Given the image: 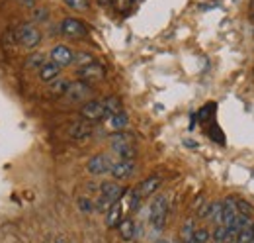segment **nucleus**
Returning a JSON list of instances; mask_svg holds the SVG:
<instances>
[{
    "label": "nucleus",
    "instance_id": "38",
    "mask_svg": "<svg viewBox=\"0 0 254 243\" xmlns=\"http://www.w3.org/2000/svg\"><path fill=\"white\" fill-rule=\"evenodd\" d=\"M213 243H215V242H213Z\"/></svg>",
    "mask_w": 254,
    "mask_h": 243
},
{
    "label": "nucleus",
    "instance_id": "9",
    "mask_svg": "<svg viewBox=\"0 0 254 243\" xmlns=\"http://www.w3.org/2000/svg\"><path fill=\"white\" fill-rule=\"evenodd\" d=\"M162 184V179H160L159 175H153V177H149V179H145V181H141L133 190L141 196V200L143 198H147V196H153L157 190H159V186Z\"/></svg>",
    "mask_w": 254,
    "mask_h": 243
},
{
    "label": "nucleus",
    "instance_id": "18",
    "mask_svg": "<svg viewBox=\"0 0 254 243\" xmlns=\"http://www.w3.org/2000/svg\"><path fill=\"white\" fill-rule=\"evenodd\" d=\"M249 224H251V218H249V216L237 214V218L227 226V230H229V234H231V236H235V238H237V234H239L243 228H247Z\"/></svg>",
    "mask_w": 254,
    "mask_h": 243
},
{
    "label": "nucleus",
    "instance_id": "8",
    "mask_svg": "<svg viewBox=\"0 0 254 243\" xmlns=\"http://www.w3.org/2000/svg\"><path fill=\"white\" fill-rule=\"evenodd\" d=\"M76 75H78V79L80 81H84V83H94V81H100V79H104V75H106V71H104V67L100 65V63H90V65H86V67H80L78 71H76Z\"/></svg>",
    "mask_w": 254,
    "mask_h": 243
},
{
    "label": "nucleus",
    "instance_id": "10",
    "mask_svg": "<svg viewBox=\"0 0 254 243\" xmlns=\"http://www.w3.org/2000/svg\"><path fill=\"white\" fill-rule=\"evenodd\" d=\"M92 131H94V127H92L90 122L80 120V122H74V123L68 127V137H72V139H76V141H82V139L92 137Z\"/></svg>",
    "mask_w": 254,
    "mask_h": 243
},
{
    "label": "nucleus",
    "instance_id": "4",
    "mask_svg": "<svg viewBox=\"0 0 254 243\" xmlns=\"http://www.w3.org/2000/svg\"><path fill=\"white\" fill-rule=\"evenodd\" d=\"M112 165H114V161H112L110 155H106V153H98V155H94V157L88 159V163H86V171H88L90 175L102 177V175H108V173L112 171Z\"/></svg>",
    "mask_w": 254,
    "mask_h": 243
},
{
    "label": "nucleus",
    "instance_id": "37",
    "mask_svg": "<svg viewBox=\"0 0 254 243\" xmlns=\"http://www.w3.org/2000/svg\"><path fill=\"white\" fill-rule=\"evenodd\" d=\"M129 2H137V0H129Z\"/></svg>",
    "mask_w": 254,
    "mask_h": 243
},
{
    "label": "nucleus",
    "instance_id": "15",
    "mask_svg": "<svg viewBox=\"0 0 254 243\" xmlns=\"http://www.w3.org/2000/svg\"><path fill=\"white\" fill-rule=\"evenodd\" d=\"M118 232H120V236H122V240H124V242H131V240L135 238V234H137L135 222H133L131 218L122 220V222H120V226H118Z\"/></svg>",
    "mask_w": 254,
    "mask_h": 243
},
{
    "label": "nucleus",
    "instance_id": "17",
    "mask_svg": "<svg viewBox=\"0 0 254 243\" xmlns=\"http://www.w3.org/2000/svg\"><path fill=\"white\" fill-rule=\"evenodd\" d=\"M211 238H213V242L215 243H235V236H231L229 234V230H227V226H215V230H213V234H211Z\"/></svg>",
    "mask_w": 254,
    "mask_h": 243
},
{
    "label": "nucleus",
    "instance_id": "7",
    "mask_svg": "<svg viewBox=\"0 0 254 243\" xmlns=\"http://www.w3.org/2000/svg\"><path fill=\"white\" fill-rule=\"evenodd\" d=\"M133 173H135V161H131V159L114 161L112 171H110V175H112L116 181H126V179H129Z\"/></svg>",
    "mask_w": 254,
    "mask_h": 243
},
{
    "label": "nucleus",
    "instance_id": "26",
    "mask_svg": "<svg viewBox=\"0 0 254 243\" xmlns=\"http://www.w3.org/2000/svg\"><path fill=\"white\" fill-rule=\"evenodd\" d=\"M78 210H80L82 214H92V212H96L94 200H90L88 196H80V198H78Z\"/></svg>",
    "mask_w": 254,
    "mask_h": 243
},
{
    "label": "nucleus",
    "instance_id": "19",
    "mask_svg": "<svg viewBox=\"0 0 254 243\" xmlns=\"http://www.w3.org/2000/svg\"><path fill=\"white\" fill-rule=\"evenodd\" d=\"M127 123H129V118H127L126 112H118V114H114L112 118H108V125H110L114 131H124L127 127Z\"/></svg>",
    "mask_w": 254,
    "mask_h": 243
},
{
    "label": "nucleus",
    "instance_id": "16",
    "mask_svg": "<svg viewBox=\"0 0 254 243\" xmlns=\"http://www.w3.org/2000/svg\"><path fill=\"white\" fill-rule=\"evenodd\" d=\"M112 149L114 153H118V157L120 159H135V155H137V149H135V145L133 143H112Z\"/></svg>",
    "mask_w": 254,
    "mask_h": 243
},
{
    "label": "nucleus",
    "instance_id": "34",
    "mask_svg": "<svg viewBox=\"0 0 254 243\" xmlns=\"http://www.w3.org/2000/svg\"><path fill=\"white\" fill-rule=\"evenodd\" d=\"M157 243H170V242H166V240H159Z\"/></svg>",
    "mask_w": 254,
    "mask_h": 243
},
{
    "label": "nucleus",
    "instance_id": "1",
    "mask_svg": "<svg viewBox=\"0 0 254 243\" xmlns=\"http://www.w3.org/2000/svg\"><path fill=\"white\" fill-rule=\"evenodd\" d=\"M166 216H168V196H164V194L155 196L151 202V208H149V224L155 232L164 230Z\"/></svg>",
    "mask_w": 254,
    "mask_h": 243
},
{
    "label": "nucleus",
    "instance_id": "12",
    "mask_svg": "<svg viewBox=\"0 0 254 243\" xmlns=\"http://www.w3.org/2000/svg\"><path fill=\"white\" fill-rule=\"evenodd\" d=\"M37 73H39V79H41L43 83H53L55 79H59V75H61V67H59L57 63H53V61H47Z\"/></svg>",
    "mask_w": 254,
    "mask_h": 243
},
{
    "label": "nucleus",
    "instance_id": "24",
    "mask_svg": "<svg viewBox=\"0 0 254 243\" xmlns=\"http://www.w3.org/2000/svg\"><path fill=\"white\" fill-rule=\"evenodd\" d=\"M235 204H237L239 214H243V216H249V218H251L254 214V206L251 202H247L245 198H237V196H235Z\"/></svg>",
    "mask_w": 254,
    "mask_h": 243
},
{
    "label": "nucleus",
    "instance_id": "20",
    "mask_svg": "<svg viewBox=\"0 0 254 243\" xmlns=\"http://www.w3.org/2000/svg\"><path fill=\"white\" fill-rule=\"evenodd\" d=\"M102 104H104V108H106L108 118H112V116L118 114V112H124V110H122V100H120L118 96H108L106 100H102Z\"/></svg>",
    "mask_w": 254,
    "mask_h": 243
},
{
    "label": "nucleus",
    "instance_id": "5",
    "mask_svg": "<svg viewBox=\"0 0 254 243\" xmlns=\"http://www.w3.org/2000/svg\"><path fill=\"white\" fill-rule=\"evenodd\" d=\"M64 96H66L70 102H88L90 96H92V89H90L88 83L76 81V83H70V85H68Z\"/></svg>",
    "mask_w": 254,
    "mask_h": 243
},
{
    "label": "nucleus",
    "instance_id": "25",
    "mask_svg": "<svg viewBox=\"0 0 254 243\" xmlns=\"http://www.w3.org/2000/svg\"><path fill=\"white\" fill-rule=\"evenodd\" d=\"M193 232H195V222H193V218H188L184 222V226H182V240H184V243L190 242L193 238Z\"/></svg>",
    "mask_w": 254,
    "mask_h": 243
},
{
    "label": "nucleus",
    "instance_id": "33",
    "mask_svg": "<svg viewBox=\"0 0 254 243\" xmlns=\"http://www.w3.org/2000/svg\"><path fill=\"white\" fill-rule=\"evenodd\" d=\"M22 2H24V4H30V6L33 4V0H22Z\"/></svg>",
    "mask_w": 254,
    "mask_h": 243
},
{
    "label": "nucleus",
    "instance_id": "36",
    "mask_svg": "<svg viewBox=\"0 0 254 243\" xmlns=\"http://www.w3.org/2000/svg\"><path fill=\"white\" fill-rule=\"evenodd\" d=\"M122 2H124V0H118V4H122Z\"/></svg>",
    "mask_w": 254,
    "mask_h": 243
},
{
    "label": "nucleus",
    "instance_id": "39",
    "mask_svg": "<svg viewBox=\"0 0 254 243\" xmlns=\"http://www.w3.org/2000/svg\"><path fill=\"white\" fill-rule=\"evenodd\" d=\"M253 243H254V242H253Z\"/></svg>",
    "mask_w": 254,
    "mask_h": 243
},
{
    "label": "nucleus",
    "instance_id": "3",
    "mask_svg": "<svg viewBox=\"0 0 254 243\" xmlns=\"http://www.w3.org/2000/svg\"><path fill=\"white\" fill-rule=\"evenodd\" d=\"M80 116L86 122H90V123L108 120V114H106V108H104L102 100H88V102H84V106L80 108Z\"/></svg>",
    "mask_w": 254,
    "mask_h": 243
},
{
    "label": "nucleus",
    "instance_id": "14",
    "mask_svg": "<svg viewBox=\"0 0 254 243\" xmlns=\"http://www.w3.org/2000/svg\"><path fill=\"white\" fill-rule=\"evenodd\" d=\"M122 216H124V202H116L108 212H106V226L108 228H118L120 222H122Z\"/></svg>",
    "mask_w": 254,
    "mask_h": 243
},
{
    "label": "nucleus",
    "instance_id": "28",
    "mask_svg": "<svg viewBox=\"0 0 254 243\" xmlns=\"http://www.w3.org/2000/svg\"><path fill=\"white\" fill-rule=\"evenodd\" d=\"M72 63H76L78 69H80V67H86V65L94 63V57L90 53H86V51H80V53H74V61Z\"/></svg>",
    "mask_w": 254,
    "mask_h": 243
},
{
    "label": "nucleus",
    "instance_id": "35",
    "mask_svg": "<svg viewBox=\"0 0 254 243\" xmlns=\"http://www.w3.org/2000/svg\"><path fill=\"white\" fill-rule=\"evenodd\" d=\"M55 243H64V242H63V240H57V242H55Z\"/></svg>",
    "mask_w": 254,
    "mask_h": 243
},
{
    "label": "nucleus",
    "instance_id": "2",
    "mask_svg": "<svg viewBox=\"0 0 254 243\" xmlns=\"http://www.w3.org/2000/svg\"><path fill=\"white\" fill-rule=\"evenodd\" d=\"M14 35H16V43H20L22 47L26 49H35L41 41H43V35L41 31L37 30L33 24H20L16 30H14Z\"/></svg>",
    "mask_w": 254,
    "mask_h": 243
},
{
    "label": "nucleus",
    "instance_id": "23",
    "mask_svg": "<svg viewBox=\"0 0 254 243\" xmlns=\"http://www.w3.org/2000/svg\"><path fill=\"white\" fill-rule=\"evenodd\" d=\"M253 242H254V224H249L247 228H243L237 234L235 243H253Z\"/></svg>",
    "mask_w": 254,
    "mask_h": 243
},
{
    "label": "nucleus",
    "instance_id": "32",
    "mask_svg": "<svg viewBox=\"0 0 254 243\" xmlns=\"http://www.w3.org/2000/svg\"><path fill=\"white\" fill-rule=\"evenodd\" d=\"M110 2H112V0H98V4H100V6H108Z\"/></svg>",
    "mask_w": 254,
    "mask_h": 243
},
{
    "label": "nucleus",
    "instance_id": "30",
    "mask_svg": "<svg viewBox=\"0 0 254 243\" xmlns=\"http://www.w3.org/2000/svg\"><path fill=\"white\" fill-rule=\"evenodd\" d=\"M64 4L72 10H78V12H84L88 8V0H64Z\"/></svg>",
    "mask_w": 254,
    "mask_h": 243
},
{
    "label": "nucleus",
    "instance_id": "29",
    "mask_svg": "<svg viewBox=\"0 0 254 243\" xmlns=\"http://www.w3.org/2000/svg\"><path fill=\"white\" fill-rule=\"evenodd\" d=\"M221 212H223V202H211V212H209V220L215 222L217 226L221 224Z\"/></svg>",
    "mask_w": 254,
    "mask_h": 243
},
{
    "label": "nucleus",
    "instance_id": "13",
    "mask_svg": "<svg viewBox=\"0 0 254 243\" xmlns=\"http://www.w3.org/2000/svg\"><path fill=\"white\" fill-rule=\"evenodd\" d=\"M237 204H235V196H227L223 200V212H221V224L223 226H229L235 218H237Z\"/></svg>",
    "mask_w": 254,
    "mask_h": 243
},
{
    "label": "nucleus",
    "instance_id": "11",
    "mask_svg": "<svg viewBox=\"0 0 254 243\" xmlns=\"http://www.w3.org/2000/svg\"><path fill=\"white\" fill-rule=\"evenodd\" d=\"M49 57H51L53 63H57L59 67H66V65H70V63L74 61V53H72V49L66 47V45H55V47L51 49Z\"/></svg>",
    "mask_w": 254,
    "mask_h": 243
},
{
    "label": "nucleus",
    "instance_id": "22",
    "mask_svg": "<svg viewBox=\"0 0 254 243\" xmlns=\"http://www.w3.org/2000/svg\"><path fill=\"white\" fill-rule=\"evenodd\" d=\"M68 85H70V83L64 81V79H55V81L51 83V87H49V94H53V96H64Z\"/></svg>",
    "mask_w": 254,
    "mask_h": 243
},
{
    "label": "nucleus",
    "instance_id": "21",
    "mask_svg": "<svg viewBox=\"0 0 254 243\" xmlns=\"http://www.w3.org/2000/svg\"><path fill=\"white\" fill-rule=\"evenodd\" d=\"M45 63H47V55H45V53H41V51H37V53H32V55L26 59V67H28V69H35V71H39Z\"/></svg>",
    "mask_w": 254,
    "mask_h": 243
},
{
    "label": "nucleus",
    "instance_id": "6",
    "mask_svg": "<svg viewBox=\"0 0 254 243\" xmlns=\"http://www.w3.org/2000/svg\"><path fill=\"white\" fill-rule=\"evenodd\" d=\"M61 33L66 35V37L78 39V37L88 35V28H86V24H84L82 20H78V18H64L63 22H61Z\"/></svg>",
    "mask_w": 254,
    "mask_h": 243
},
{
    "label": "nucleus",
    "instance_id": "27",
    "mask_svg": "<svg viewBox=\"0 0 254 243\" xmlns=\"http://www.w3.org/2000/svg\"><path fill=\"white\" fill-rule=\"evenodd\" d=\"M209 240H211V234H209L205 228H195L191 242L193 243H209Z\"/></svg>",
    "mask_w": 254,
    "mask_h": 243
},
{
    "label": "nucleus",
    "instance_id": "31",
    "mask_svg": "<svg viewBox=\"0 0 254 243\" xmlns=\"http://www.w3.org/2000/svg\"><path fill=\"white\" fill-rule=\"evenodd\" d=\"M33 16H35V20L39 22V20H45V18H47V12H45V10H35Z\"/></svg>",
    "mask_w": 254,
    "mask_h": 243
}]
</instances>
